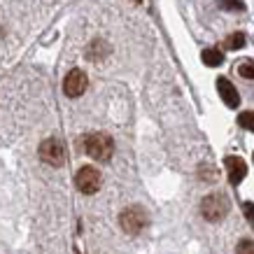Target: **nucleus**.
<instances>
[{
    "instance_id": "1",
    "label": "nucleus",
    "mask_w": 254,
    "mask_h": 254,
    "mask_svg": "<svg viewBox=\"0 0 254 254\" xmlns=\"http://www.w3.org/2000/svg\"><path fill=\"white\" fill-rule=\"evenodd\" d=\"M84 152L96 161H110L115 152V142L108 133H89L84 138Z\"/></svg>"
},
{
    "instance_id": "2",
    "label": "nucleus",
    "mask_w": 254,
    "mask_h": 254,
    "mask_svg": "<svg viewBox=\"0 0 254 254\" xmlns=\"http://www.w3.org/2000/svg\"><path fill=\"white\" fill-rule=\"evenodd\" d=\"M229 210H231V203L224 193H210L200 203V215L208 222H222L224 217L229 215Z\"/></svg>"
},
{
    "instance_id": "3",
    "label": "nucleus",
    "mask_w": 254,
    "mask_h": 254,
    "mask_svg": "<svg viewBox=\"0 0 254 254\" xmlns=\"http://www.w3.org/2000/svg\"><path fill=\"white\" fill-rule=\"evenodd\" d=\"M40 159L47 163V166H54V168H61L63 163H65V145H63L61 140L56 138H47L42 145H40Z\"/></svg>"
},
{
    "instance_id": "4",
    "label": "nucleus",
    "mask_w": 254,
    "mask_h": 254,
    "mask_svg": "<svg viewBox=\"0 0 254 254\" xmlns=\"http://www.w3.org/2000/svg\"><path fill=\"white\" fill-rule=\"evenodd\" d=\"M147 215H145V210L138 208V205H133V208H126L119 215V226H122L126 233H131V236H135V233H140L142 229L147 226Z\"/></svg>"
},
{
    "instance_id": "5",
    "label": "nucleus",
    "mask_w": 254,
    "mask_h": 254,
    "mask_svg": "<svg viewBox=\"0 0 254 254\" xmlns=\"http://www.w3.org/2000/svg\"><path fill=\"white\" fill-rule=\"evenodd\" d=\"M75 185L82 193H96L100 189V173L93 166H82L75 175Z\"/></svg>"
},
{
    "instance_id": "6",
    "label": "nucleus",
    "mask_w": 254,
    "mask_h": 254,
    "mask_svg": "<svg viewBox=\"0 0 254 254\" xmlns=\"http://www.w3.org/2000/svg\"><path fill=\"white\" fill-rule=\"evenodd\" d=\"M86 84H89L86 72L75 68V70H70L68 75H65V79H63V91H65L68 98H79V96L86 91Z\"/></svg>"
},
{
    "instance_id": "7",
    "label": "nucleus",
    "mask_w": 254,
    "mask_h": 254,
    "mask_svg": "<svg viewBox=\"0 0 254 254\" xmlns=\"http://www.w3.org/2000/svg\"><path fill=\"white\" fill-rule=\"evenodd\" d=\"M226 170H229V180L231 185H240L247 175V163L240 159V156H226Z\"/></svg>"
},
{
    "instance_id": "8",
    "label": "nucleus",
    "mask_w": 254,
    "mask_h": 254,
    "mask_svg": "<svg viewBox=\"0 0 254 254\" xmlns=\"http://www.w3.org/2000/svg\"><path fill=\"white\" fill-rule=\"evenodd\" d=\"M217 91H219L222 100L226 103V105H229V108H238V105H240L238 91H236V86H233L226 77H219V79H217Z\"/></svg>"
},
{
    "instance_id": "9",
    "label": "nucleus",
    "mask_w": 254,
    "mask_h": 254,
    "mask_svg": "<svg viewBox=\"0 0 254 254\" xmlns=\"http://www.w3.org/2000/svg\"><path fill=\"white\" fill-rule=\"evenodd\" d=\"M200 59H203V63L210 65V68H217V65H222L224 63V54L219 52V49H205V52L200 54Z\"/></svg>"
},
{
    "instance_id": "10",
    "label": "nucleus",
    "mask_w": 254,
    "mask_h": 254,
    "mask_svg": "<svg viewBox=\"0 0 254 254\" xmlns=\"http://www.w3.org/2000/svg\"><path fill=\"white\" fill-rule=\"evenodd\" d=\"M226 47L229 49H243L245 47V33H233L226 38Z\"/></svg>"
},
{
    "instance_id": "11",
    "label": "nucleus",
    "mask_w": 254,
    "mask_h": 254,
    "mask_svg": "<svg viewBox=\"0 0 254 254\" xmlns=\"http://www.w3.org/2000/svg\"><path fill=\"white\" fill-rule=\"evenodd\" d=\"M238 72H240V77L254 79V61H243L238 65Z\"/></svg>"
},
{
    "instance_id": "12",
    "label": "nucleus",
    "mask_w": 254,
    "mask_h": 254,
    "mask_svg": "<svg viewBox=\"0 0 254 254\" xmlns=\"http://www.w3.org/2000/svg\"><path fill=\"white\" fill-rule=\"evenodd\" d=\"M238 124L243 126V128H247V131L254 133V112H243V115L238 117Z\"/></svg>"
},
{
    "instance_id": "13",
    "label": "nucleus",
    "mask_w": 254,
    "mask_h": 254,
    "mask_svg": "<svg viewBox=\"0 0 254 254\" xmlns=\"http://www.w3.org/2000/svg\"><path fill=\"white\" fill-rule=\"evenodd\" d=\"M236 254H254V243L252 240H240L238 247H236Z\"/></svg>"
},
{
    "instance_id": "14",
    "label": "nucleus",
    "mask_w": 254,
    "mask_h": 254,
    "mask_svg": "<svg viewBox=\"0 0 254 254\" xmlns=\"http://www.w3.org/2000/svg\"><path fill=\"white\" fill-rule=\"evenodd\" d=\"M222 7L224 9H233V12H243L245 5H243L240 0H222Z\"/></svg>"
},
{
    "instance_id": "15",
    "label": "nucleus",
    "mask_w": 254,
    "mask_h": 254,
    "mask_svg": "<svg viewBox=\"0 0 254 254\" xmlns=\"http://www.w3.org/2000/svg\"><path fill=\"white\" fill-rule=\"evenodd\" d=\"M243 210H245L247 219H250V222H254V205H252V203H245V205H243Z\"/></svg>"
},
{
    "instance_id": "16",
    "label": "nucleus",
    "mask_w": 254,
    "mask_h": 254,
    "mask_svg": "<svg viewBox=\"0 0 254 254\" xmlns=\"http://www.w3.org/2000/svg\"><path fill=\"white\" fill-rule=\"evenodd\" d=\"M135 2H140V0H135Z\"/></svg>"
},
{
    "instance_id": "17",
    "label": "nucleus",
    "mask_w": 254,
    "mask_h": 254,
    "mask_svg": "<svg viewBox=\"0 0 254 254\" xmlns=\"http://www.w3.org/2000/svg\"><path fill=\"white\" fill-rule=\"evenodd\" d=\"M252 159H254V156H252Z\"/></svg>"
}]
</instances>
